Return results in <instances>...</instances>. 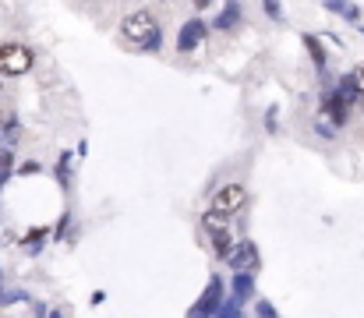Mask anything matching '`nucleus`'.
<instances>
[{
    "label": "nucleus",
    "instance_id": "f257e3e1",
    "mask_svg": "<svg viewBox=\"0 0 364 318\" xmlns=\"http://www.w3.org/2000/svg\"><path fill=\"white\" fill-rule=\"evenodd\" d=\"M121 39L131 46V50H149L156 53L159 43H163V28H159V18L152 11H131L121 21Z\"/></svg>",
    "mask_w": 364,
    "mask_h": 318
},
{
    "label": "nucleus",
    "instance_id": "f03ea898",
    "mask_svg": "<svg viewBox=\"0 0 364 318\" xmlns=\"http://www.w3.org/2000/svg\"><path fill=\"white\" fill-rule=\"evenodd\" d=\"M202 233L209 237V244H213V251H216V258L220 262H227L230 258V251H234V226H230V216H220V212H205L202 216Z\"/></svg>",
    "mask_w": 364,
    "mask_h": 318
},
{
    "label": "nucleus",
    "instance_id": "7ed1b4c3",
    "mask_svg": "<svg viewBox=\"0 0 364 318\" xmlns=\"http://www.w3.org/2000/svg\"><path fill=\"white\" fill-rule=\"evenodd\" d=\"M36 64L32 50L25 43H0V78H21Z\"/></svg>",
    "mask_w": 364,
    "mask_h": 318
},
{
    "label": "nucleus",
    "instance_id": "20e7f679",
    "mask_svg": "<svg viewBox=\"0 0 364 318\" xmlns=\"http://www.w3.org/2000/svg\"><path fill=\"white\" fill-rule=\"evenodd\" d=\"M209 209L220 212V216H237V212L247 209V188H244L241 181H230V184L216 188V195H213Z\"/></svg>",
    "mask_w": 364,
    "mask_h": 318
},
{
    "label": "nucleus",
    "instance_id": "39448f33",
    "mask_svg": "<svg viewBox=\"0 0 364 318\" xmlns=\"http://www.w3.org/2000/svg\"><path fill=\"white\" fill-rule=\"evenodd\" d=\"M223 280L220 276H213L209 280V287H205V294L191 304V312H188V318H216V312L223 308Z\"/></svg>",
    "mask_w": 364,
    "mask_h": 318
},
{
    "label": "nucleus",
    "instance_id": "423d86ee",
    "mask_svg": "<svg viewBox=\"0 0 364 318\" xmlns=\"http://www.w3.org/2000/svg\"><path fill=\"white\" fill-rule=\"evenodd\" d=\"M205 36H209V25L195 14V18H188L184 25H181V32H177V53H195L202 43H205Z\"/></svg>",
    "mask_w": 364,
    "mask_h": 318
},
{
    "label": "nucleus",
    "instance_id": "0eeeda50",
    "mask_svg": "<svg viewBox=\"0 0 364 318\" xmlns=\"http://www.w3.org/2000/svg\"><path fill=\"white\" fill-rule=\"evenodd\" d=\"M227 265H230V272H258V248L251 240H237Z\"/></svg>",
    "mask_w": 364,
    "mask_h": 318
},
{
    "label": "nucleus",
    "instance_id": "6e6552de",
    "mask_svg": "<svg viewBox=\"0 0 364 318\" xmlns=\"http://www.w3.org/2000/svg\"><path fill=\"white\" fill-rule=\"evenodd\" d=\"M241 25V0H227V7L220 11V18L213 21V28L216 32H230V28H237Z\"/></svg>",
    "mask_w": 364,
    "mask_h": 318
},
{
    "label": "nucleus",
    "instance_id": "1a4fd4ad",
    "mask_svg": "<svg viewBox=\"0 0 364 318\" xmlns=\"http://www.w3.org/2000/svg\"><path fill=\"white\" fill-rule=\"evenodd\" d=\"M234 301H247L255 297V272H234Z\"/></svg>",
    "mask_w": 364,
    "mask_h": 318
},
{
    "label": "nucleus",
    "instance_id": "9d476101",
    "mask_svg": "<svg viewBox=\"0 0 364 318\" xmlns=\"http://www.w3.org/2000/svg\"><path fill=\"white\" fill-rule=\"evenodd\" d=\"M53 177L60 181V188H71V152H60V156H57Z\"/></svg>",
    "mask_w": 364,
    "mask_h": 318
},
{
    "label": "nucleus",
    "instance_id": "9b49d317",
    "mask_svg": "<svg viewBox=\"0 0 364 318\" xmlns=\"http://www.w3.org/2000/svg\"><path fill=\"white\" fill-rule=\"evenodd\" d=\"M216 318H244V312H241V301H223V308L216 312Z\"/></svg>",
    "mask_w": 364,
    "mask_h": 318
},
{
    "label": "nucleus",
    "instance_id": "f8f14e48",
    "mask_svg": "<svg viewBox=\"0 0 364 318\" xmlns=\"http://www.w3.org/2000/svg\"><path fill=\"white\" fill-rule=\"evenodd\" d=\"M39 170H43V166H39V159H25V163H21L14 174H21V177H32V174H39Z\"/></svg>",
    "mask_w": 364,
    "mask_h": 318
},
{
    "label": "nucleus",
    "instance_id": "ddd939ff",
    "mask_svg": "<svg viewBox=\"0 0 364 318\" xmlns=\"http://www.w3.org/2000/svg\"><path fill=\"white\" fill-rule=\"evenodd\" d=\"M43 237H46V230H28V233L21 237V244H25V248H39Z\"/></svg>",
    "mask_w": 364,
    "mask_h": 318
},
{
    "label": "nucleus",
    "instance_id": "4468645a",
    "mask_svg": "<svg viewBox=\"0 0 364 318\" xmlns=\"http://www.w3.org/2000/svg\"><path fill=\"white\" fill-rule=\"evenodd\" d=\"M262 7H265V14H269L272 21H283V11H279V0H262Z\"/></svg>",
    "mask_w": 364,
    "mask_h": 318
},
{
    "label": "nucleus",
    "instance_id": "2eb2a0df",
    "mask_svg": "<svg viewBox=\"0 0 364 318\" xmlns=\"http://www.w3.org/2000/svg\"><path fill=\"white\" fill-rule=\"evenodd\" d=\"M304 43H308V50H311V60H315V64L322 68V64H326V57H322V50H318V43H315L311 36H304Z\"/></svg>",
    "mask_w": 364,
    "mask_h": 318
},
{
    "label": "nucleus",
    "instance_id": "dca6fc26",
    "mask_svg": "<svg viewBox=\"0 0 364 318\" xmlns=\"http://www.w3.org/2000/svg\"><path fill=\"white\" fill-rule=\"evenodd\" d=\"M68 226H71V212H64V216H60V219H57V230H53V237H57V240H60V237H64V233H68Z\"/></svg>",
    "mask_w": 364,
    "mask_h": 318
},
{
    "label": "nucleus",
    "instance_id": "f3484780",
    "mask_svg": "<svg viewBox=\"0 0 364 318\" xmlns=\"http://www.w3.org/2000/svg\"><path fill=\"white\" fill-rule=\"evenodd\" d=\"M255 312H258V318H276V308H272L269 301H262V297H258V304H255Z\"/></svg>",
    "mask_w": 364,
    "mask_h": 318
},
{
    "label": "nucleus",
    "instance_id": "a211bd4d",
    "mask_svg": "<svg viewBox=\"0 0 364 318\" xmlns=\"http://www.w3.org/2000/svg\"><path fill=\"white\" fill-rule=\"evenodd\" d=\"M213 4H216V0H191V7H195V11H209Z\"/></svg>",
    "mask_w": 364,
    "mask_h": 318
},
{
    "label": "nucleus",
    "instance_id": "6ab92c4d",
    "mask_svg": "<svg viewBox=\"0 0 364 318\" xmlns=\"http://www.w3.org/2000/svg\"><path fill=\"white\" fill-rule=\"evenodd\" d=\"M50 318H64V315H60V308H57V312H50Z\"/></svg>",
    "mask_w": 364,
    "mask_h": 318
},
{
    "label": "nucleus",
    "instance_id": "aec40b11",
    "mask_svg": "<svg viewBox=\"0 0 364 318\" xmlns=\"http://www.w3.org/2000/svg\"><path fill=\"white\" fill-rule=\"evenodd\" d=\"M0 82H4V78H0Z\"/></svg>",
    "mask_w": 364,
    "mask_h": 318
}]
</instances>
